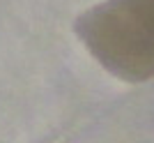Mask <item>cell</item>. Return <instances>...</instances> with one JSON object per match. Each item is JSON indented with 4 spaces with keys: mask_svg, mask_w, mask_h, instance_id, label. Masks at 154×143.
Here are the masks:
<instances>
[{
    "mask_svg": "<svg viewBox=\"0 0 154 143\" xmlns=\"http://www.w3.org/2000/svg\"><path fill=\"white\" fill-rule=\"evenodd\" d=\"M74 28L110 74L124 81L154 76V0H103L81 14Z\"/></svg>",
    "mask_w": 154,
    "mask_h": 143,
    "instance_id": "6da1fadb",
    "label": "cell"
}]
</instances>
